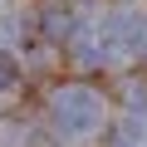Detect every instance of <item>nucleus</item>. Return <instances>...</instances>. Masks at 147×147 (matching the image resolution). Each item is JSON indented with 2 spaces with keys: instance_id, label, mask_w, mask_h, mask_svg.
<instances>
[{
  "instance_id": "1",
  "label": "nucleus",
  "mask_w": 147,
  "mask_h": 147,
  "mask_svg": "<svg viewBox=\"0 0 147 147\" xmlns=\"http://www.w3.org/2000/svg\"><path fill=\"white\" fill-rule=\"evenodd\" d=\"M49 123L69 137V142H84L103 127V98L84 84H69V88H54L49 98Z\"/></svg>"
},
{
  "instance_id": "2",
  "label": "nucleus",
  "mask_w": 147,
  "mask_h": 147,
  "mask_svg": "<svg viewBox=\"0 0 147 147\" xmlns=\"http://www.w3.org/2000/svg\"><path fill=\"white\" fill-rule=\"evenodd\" d=\"M103 49L98 59H132L147 49V10L142 5H123L113 15H103V30H98Z\"/></svg>"
},
{
  "instance_id": "4",
  "label": "nucleus",
  "mask_w": 147,
  "mask_h": 147,
  "mask_svg": "<svg viewBox=\"0 0 147 147\" xmlns=\"http://www.w3.org/2000/svg\"><path fill=\"white\" fill-rule=\"evenodd\" d=\"M118 147H127V142H118Z\"/></svg>"
},
{
  "instance_id": "3",
  "label": "nucleus",
  "mask_w": 147,
  "mask_h": 147,
  "mask_svg": "<svg viewBox=\"0 0 147 147\" xmlns=\"http://www.w3.org/2000/svg\"><path fill=\"white\" fill-rule=\"evenodd\" d=\"M15 79H20V74H15V59L0 54V88H15Z\"/></svg>"
}]
</instances>
